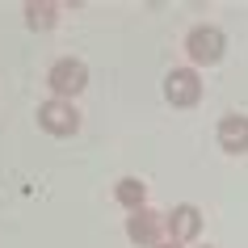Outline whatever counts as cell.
Segmentation results:
<instances>
[{
  "mask_svg": "<svg viewBox=\"0 0 248 248\" xmlns=\"http://www.w3.org/2000/svg\"><path fill=\"white\" fill-rule=\"evenodd\" d=\"M185 55H189V67L223 63V55H227V34H223L219 26H194L185 34Z\"/></svg>",
  "mask_w": 248,
  "mask_h": 248,
  "instance_id": "cell-1",
  "label": "cell"
},
{
  "mask_svg": "<svg viewBox=\"0 0 248 248\" xmlns=\"http://www.w3.org/2000/svg\"><path fill=\"white\" fill-rule=\"evenodd\" d=\"M46 84H51V97H59V101H76L80 93L89 89V67L80 63L76 55H63V59H55V63H51Z\"/></svg>",
  "mask_w": 248,
  "mask_h": 248,
  "instance_id": "cell-2",
  "label": "cell"
},
{
  "mask_svg": "<svg viewBox=\"0 0 248 248\" xmlns=\"http://www.w3.org/2000/svg\"><path fill=\"white\" fill-rule=\"evenodd\" d=\"M160 93H164V101L172 105V109H194L198 101H202V76H198V67H172L169 76H164V84H160Z\"/></svg>",
  "mask_w": 248,
  "mask_h": 248,
  "instance_id": "cell-3",
  "label": "cell"
},
{
  "mask_svg": "<svg viewBox=\"0 0 248 248\" xmlns=\"http://www.w3.org/2000/svg\"><path fill=\"white\" fill-rule=\"evenodd\" d=\"M38 126L46 135H55V139H67V135L80 131V109L76 101H59V97H51V101L38 105Z\"/></svg>",
  "mask_w": 248,
  "mask_h": 248,
  "instance_id": "cell-4",
  "label": "cell"
},
{
  "mask_svg": "<svg viewBox=\"0 0 248 248\" xmlns=\"http://www.w3.org/2000/svg\"><path fill=\"white\" fill-rule=\"evenodd\" d=\"M164 235H169L172 244H194L198 235H202V210L194 202H181V206H172L164 215Z\"/></svg>",
  "mask_w": 248,
  "mask_h": 248,
  "instance_id": "cell-5",
  "label": "cell"
},
{
  "mask_svg": "<svg viewBox=\"0 0 248 248\" xmlns=\"http://www.w3.org/2000/svg\"><path fill=\"white\" fill-rule=\"evenodd\" d=\"M126 240L131 244H139V248H156V244H164L169 235H164V219H160L156 210H135V215H126Z\"/></svg>",
  "mask_w": 248,
  "mask_h": 248,
  "instance_id": "cell-6",
  "label": "cell"
},
{
  "mask_svg": "<svg viewBox=\"0 0 248 248\" xmlns=\"http://www.w3.org/2000/svg\"><path fill=\"white\" fill-rule=\"evenodd\" d=\"M215 139L227 156H248V114H223L215 126Z\"/></svg>",
  "mask_w": 248,
  "mask_h": 248,
  "instance_id": "cell-7",
  "label": "cell"
},
{
  "mask_svg": "<svg viewBox=\"0 0 248 248\" xmlns=\"http://www.w3.org/2000/svg\"><path fill=\"white\" fill-rule=\"evenodd\" d=\"M114 202L126 210V215L143 210V206H147V185H143V177H118V185H114Z\"/></svg>",
  "mask_w": 248,
  "mask_h": 248,
  "instance_id": "cell-8",
  "label": "cell"
},
{
  "mask_svg": "<svg viewBox=\"0 0 248 248\" xmlns=\"http://www.w3.org/2000/svg\"><path fill=\"white\" fill-rule=\"evenodd\" d=\"M21 9H26V26L34 30V34L59 26V4H55V0H26Z\"/></svg>",
  "mask_w": 248,
  "mask_h": 248,
  "instance_id": "cell-9",
  "label": "cell"
},
{
  "mask_svg": "<svg viewBox=\"0 0 248 248\" xmlns=\"http://www.w3.org/2000/svg\"><path fill=\"white\" fill-rule=\"evenodd\" d=\"M156 248H185V244H172V240H164V244H156Z\"/></svg>",
  "mask_w": 248,
  "mask_h": 248,
  "instance_id": "cell-10",
  "label": "cell"
},
{
  "mask_svg": "<svg viewBox=\"0 0 248 248\" xmlns=\"http://www.w3.org/2000/svg\"><path fill=\"white\" fill-rule=\"evenodd\" d=\"M198 248H215V244H198Z\"/></svg>",
  "mask_w": 248,
  "mask_h": 248,
  "instance_id": "cell-11",
  "label": "cell"
}]
</instances>
